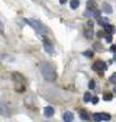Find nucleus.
I'll use <instances>...</instances> for the list:
<instances>
[{"mask_svg":"<svg viewBox=\"0 0 116 122\" xmlns=\"http://www.w3.org/2000/svg\"><path fill=\"white\" fill-rule=\"evenodd\" d=\"M91 99H92L91 93H89V92H86L85 95H84V101H85V102H88V101H91Z\"/></svg>","mask_w":116,"mask_h":122,"instance_id":"obj_19","label":"nucleus"},{"mask_svg":"<svg viewBox=\"0 0 116 122\" xmlns=\"http://www.w3.org/2000/svg\"><path fill=\"white\" fill-rule=\"evenodd\" d=\"M111 41H113V35H109V34H108V35L106 36V42L110 43Z\"/></svg>","mask_w":116,"mask_h":122,"instance_id":"obj_24","label":"nucleus"},{"mask_svg":"<svg viewBox=\"0 0 116 122\" xmlns=\"http://www.w3.org/2000/svg\"><path fill=\"white\" fill-rule=\"evenodd\" d=\"M66 1H68V0H59V4H60V5H64Z\"/></svg>","mask_w":116,"mask_h":122,"instance_id":"obj_28","label":"nucleus"},{"mask_svg":"<svg viewBox=\"0 0 116 122\" xmlns=\"http://www.w3.org/2000/svg\"><path fill=\"white\" fill-rule=\"evenodd\" d=\"M79 115H80V119L84 120V121H88V120L91 119V116H89L88 112L85 111V109H80V111H79Z\"/></svg>","mask_w":116,"mask_h":122,"instance_id":"obj_9","label":"nucleus"},{"mask_svg":"<svg viewBox=\"0 0 116 122\" xmlns=\"http://www.w3.org/2000/svg\"><path fill=\"white\" fill-rule=\"evenodd\" d=\"M105 27V31H106L107 34H109V35H113L114 33H115V27L114 26H111V25H106V26H103Z\"/></svg>","mask_w":116,"mask_h":122,"instance_id":"obj_13","label":"nucleus"},{"mask_svg":"<svg viewBox=\"0 0 116 122\" xmlns=\"http://www.w3.org/2000/svg\"><path fill=\"white\" fill-rule=\"evenodd\" d=\"M113 99V94L110 93V92H106V93L103 94V100H106V101H110Z\"/></svg>","mask_w":116,"mask_h":122,"instance_id":"obj_18","label":"nucleus"},{"mask_svg":"<svg viewBox=\"0 0 116 122\" xmlns=\"http://www.w3.org/2000/svg\"><path fill=\"white\" fill-rule=\"evenodd\" d=\"M86 6H87V10H97V1L94 0H88L86 2Z\"/></svg>","mask_w":116,"mask_h":122,"instance_id":"obj_14","label":"nucleus"},{"mask_svg":"<svg viewBox=\"0 0 116 122\" xmlns=\"http://www.w3.org/2000/svg\"><path fill=\"white\" fill-rule=\"evenodd\" d=\"M0 115H2L5 117H8L10 116V109L6 106V103L2 102V101H0Z\"/></svg>","mask_w":116,"mask_h":122,"instance_id":"obj_6","label":"nucleus"},{"mask_svg":"<svg viewBox=\"0 0 116 122\" xmlns=\"http://www.w3.org/2000/svg\"><path fill=\"white\" fill-rule=\"evenodd\" d=\"M91 101H92V102H93V103H97V102H99V99H97V97H94V98L92 97V99H91Z\"/></svg>","mask_w":116,"mask_h":122,"instance_id":"obj_25","label":"nucleus"},{"mask_svg":"<svg viewBox=\"0 0 116 122\" xmlns=\"http://www.w3.org/2000/svg\"><path fill=\"white\" fill-rule=\"evenodd\" d=\"M4 31V25H2V22L0 21V33H2Z\"/></svg>","mask_w":116,"mask_h":122,"instance_id":"obj_27","label":"nucleus"},{"mask_svg":"<svg viewBox=\"0 0 116 122\" xmlns=\"http://www.w3.org/2000/svg\"><path fill=\"white\" fill-rule=\"evenodd\" d=\"M109 80H110V83H111V84H115V85H116V72H115V73H113V75L110 76Z\"/></svg>","mask_w":116,"mask_h":122,"instance_id":"obj_21","label":"nucleus"},{"mask_svg":"<svg viewBox=\"0 0 116 122\" xmlns=\"http://www.w3.org/2000/svg\"><path fill=\"white\" fill-rule=\"evenodd\" d=\"M94 87H95V81H94V80H91V81H89V84H88V88L93 90Z\"/></svg>","mask_w":116,"mask_h":122,"instance_id":"obj_22","label":"nucleus"},{"mask_svg":"<svg viewBox=\"0 0 116 122\" xmlns=\"http://www.w3.org/2000/svg\"><path fill=\"white\" fill-rule=\"evenodd\" d=\"M93 120L94 121H109L110 115L108 113H94L93 114Z\"/></svg>","mask_w":116,"mask_h":122,"instance_id":"obj_4","label":"nucleus"},{"mask_svg":"<svg viewBox=\"0 0 116 122\" xmlns=\"http://www.w3.org/2000/svg\"><path fill=\"white\" fill-rule=\"evenodd\" d=\"M92 69H93L94 71H97V72L105 71V70H107V64L105 62H102V61H97V62L93 64Z\"/></svg>","mask_w":116,"mask_h":122,"instance_id":"obj_5","label":"nucleus"},{"mask_svg":"<svg viewBox=\"0 0 116 122\" xmlns=\"http://www.w3.org/2000/svg\"><path fill=\"white\" fill-rule=\"evenodd\" d=\"M110 51H113V52H116V46H111V47H110Z\"/></svg>","mask_w":116,"mask_h":122,"instance_id":"obj_26","label":"nucleus"},{"mask_svg":"<svg viewBox=\"0 0 116 122\" xmlns=\"http://www.w3.org/2000/svg\"><path fill=\"white\" fill-rule=\"evenodd\" d=\"M79 5H80V1H79V0H72V1L70 2V7H71L72 10H77L78 7H79Z\"/></svg>","mask_w":116,"mask_h":122,"instance_id":"obj_15","label":"nucleus"},{"mask_svg":"<svg viewBox=\"0 0 116 122\" xmlns=\"http://www.w3.org/2000/svg\"><path fill=\"white\" fill-rule=\"evenodd\" d=\"M53 114H55V109H53L51 106H47V107L44 108V115H45L47 117H51Z\"/></svg>","mask_w":116,"mask_h":122,"instance_id":"obj_10","label":"nucleus"},{"mask_svg":"<svg viewBox=\"0 0 116 122\" xmlns=\"http://www.w3.org/2000/svg\"><path fill=\"white\" fill-rule=\"evenodd\" d=\"M102 10L105 13H107V14H111L113 13V8H111V6L108 2H103L102 4Z\"/></svg>","mask_w":116,"mask_h":122,"instance_id":"obj_11","label":"nucleus"},{"mask_svg":"<svg viewBox=\"0 0 116 122\" xmlns=\"http://www.w3.org/2000/svg\"><path fill=\"white\" fill-rule=\"evenodd\" d=\"M73 119H74V115H73V113L71 112H65L63 114V120L65 122H71L73 121Z\"/></svg>","mask_w":116,"mask_h":122,"instance_id":"obj_8","label":"nucleus"},{"mask_svg":"<svg viewBox=\"0 0 116 122\" xmlns=\"http://www.w3.org/2000/svg\"><path fill=\"white\" fill-rule=\"evenodd\" d=\"M84 35H85V37L88 38V40H92L93 36H94V33H93V28H89L86 29V30H84Z\"/></svg>","mask_w":116,"mask_h":122,"instance_id":"obj_12","label":"nucleus"},{"mask_svg":"<svg viewBox=\"0 0 116 122\" xmlns=\"http://www.w3.org/2000/svg\"><path fill=\"white\" fill-rule=\"evenodd\" d=\"M114 92H115V93H116V86H115V87H114Z\"/></svg>","mask_w":116,"mask_h":122,"instance_id":"obj_30","label":"nucleus"},{"mask_svg":"<svg viewBox=\"0 0 116 122\" xmlns=\"http://www.w3.org/2000/svg\"><path fill=\"white\" fill-rule=\"evenodd\" d=\"M24 22L28 23L30 27H33V28L35 29V31H37L39 35H45V34H48V29H47V27H45L42 22L37 21V20H35V19H24Z\"/></svg>","mask_w":116,"mask_h":122,"instance_id":"obj_2","label":"nucleus"},{"mask_svg":"<svg viewBox=\"0 0 116 122\" xmlns=\"http://www.w3.org/2000/svg\"><path fill=\"white\" fill-rule=\"evenodd\" d=\"M97 22H99V25H101V26H106V25H108L109 20L107 19V18H101V16H99V18H97Z\"/></svg>","mask_w":116,"mask_h":122,"instance_id":"obj_16","label":"nucleus"},{"mask_svg":"<svg viewBox=\"0 0 116 122\" xmlns=\"http://www.w3.org/2000/svg\"><path fill=\"white\" fill-rule=\"evenodd\" d=\"M41 72L44 77V79L48 80V81H55L57 79V73H56L55 69L49 64H42L41 65Z\"/></svg>","mask_w":116,"mask_h":122,"instance_id":"obj_1","label":"nucleus"},{"mask_svg":"<svg viewBox=\"0 0 116 122\" xmlns=\"http://www.w3.org/2000/svg\"><path fill=\"white\" fill-rule=\"evenodd\" d=\"M114 59L116 61V52H115V55H114Z\"/></svg>","mask_w":116,"mask_h":122,"instance_id":"obj_29","label":"nucleus"},{"mask_svg":"<svg viewBox=\"0 0 116 122\" xmlns=\"http://www.w3.org/2000/svg\"><path fill=\"white\" fill-rule=\"evenodd\" d=\"M82 55H84V56H86V57H88V58H92L93 55H94V52H93V50H87V51H85Z\"/></svg>","mask_w":116,"mask_h":122,"instance_id":"obj_20","label":"nucleus"},{"mask_svg":"<svg viewBox=\"0 0 116 122\" xmlns=\"http://www.w3.org/2000/svg\"><path fill=\"white\" fill-rule=\"evenodd\" d=\"M12 78H13V81L15 83V86L18 87V90H19V87H21V90L23 91L24 90V86L27 84L26 78L21 73H19V72H13L12 73Z\"/></svg>","mask_w":116,"mask_h":122,"instance_id":"obj_3","label":"nucleus"},{"mask_svg":"<svg viewBox=\"0 0 116 122\" xmlns=\"http://www.w3.org/2000/svg\"><path fill=\"white\" fill-rule=\"evenodd\" d=\"M93 49L100 52V51H102V50H103V47H102V44H101V43H99V42H95V43L93 44Z\"/></svg>","mask_w":116,"mask_h":122,"instance_id":"obj_17","label":"nucleus"},{"mask_svg":"<svg viewBox=\"0 0 116 122\" xmlns=\"http://www.w3.org/2000/svg\"><path fill=\"white\" fill-rule=\"evenodd\" d=\"M44 50L50 54V55H53L55 54V49H53V46L51 44V42L50 41H45L44 42Z\"/></svg>","mask_w":116,"mask_h":122,"instance_id":"obj_7","label":"nucleus"},{"mask_svg":"<svg viewBox=\"0 0 116 122\" xmlns=\"http://www.w3.org/2000/svg\"><path fill=\"white\" fill-rule=\"evenodd\" d=\"M87 27L93 28V27H94V22H93L92 20H88V21H87Z\"/></svg>","mask_w":116,"mask_h":122,"instance_id":"obj_23","label":"nucleus"}]
</instances>
